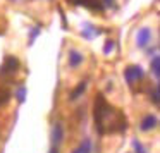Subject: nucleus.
Returning <instances> with one entry per match:
<instances>
[{
  "mask_svg": "<svg viewBox=\"0 0 160 153\" xmlns=\"http://www.w3.org/2000/svg\"><path fill=\"white\" fill-rule=\"evenodd\" d=\"M114 108L107 103L103 95H98L97 100H95V127L98 129L100 134L105 132V126L108 124V119H112L114 115Z\"/></svg>",
  "mask_w": 160,
  "mask_h": 153,
  "instance_id": "nucleus-1",
  "label": "nucleus"
},
{
  "mask_svg": "<svg viewBox=\"0 0 160 153\" xmlns=\"http://www.w3.org/2000/svg\"><path fill=\"white\" fill-rule=\"evenodd\" d=\"M134 40H136V47H138V48H146V47L152 43V40H153V31H152V28H148V26H143V28H139L138 31H136Z\"/></svg>",
  "mask_w": 160,
  "mask_h": 153,
  "instance_id": "nucleus-2",
  "label": "nucleus"
},
{
  "mask_svg": "<svg viewBox=\"0 0 160 153\" xmlns=\"http://www.w3.org/2000/svg\"><path fill=\"white\" fill-rule=\"evenodd\" d=\"M143 76H145V72H143V69L139 66H129L128 69L124 71V77H126L129 86H134L138 81L143 79Z\"/></svg>",
  "mask_w": 160,
  "mask_h": 153,
  "instance_id": "nucleus-3",
  "label": "nucleus"
},
{
  "mask_svg": "<svg viewBox=\"0 0 160 153\" xmlns=\"http://www.w3.org/2000/svg\"><path fill=\"white\" fill-rule=\"evenodd\" d=\"M83 62H84L83 53H81L79 50H76V48H71L69 53H67V66H69L71 69H78Z\"/></svg>",
  "mask_w": 160,
  "mask_h": 153,
  "instance_id": "nucleus-4",
  "label": "nucleus"
},
{
  "mask_svg": "<svg viewBox=\"0 0 160 153\" xmlns=\"http://www.w3.org/2000/svg\"><path fill=\"white\" fill-rule=\"evenodd\" d=\"M157 126H158V119H157V115H153V114H146L145 117L141 119V122H139V129H141L143 132L153 131Z\"/></svg>",
  "mask_w": 160,
  "mask_h": 153,
  "instance_id": "nucleus-5",
  "label": "nucleus"
},
{
  "mask_svg": "<svg viewBox=\"0 0 160 153\" xmlns=\"http://www.w3.org/2000/svg\"><path fill=\"white\" fill-rule=\"evenodd\" d=\"M64 141V126L62 122H55L52 127V146H59Z\"/></svg>",
  "mask_w": 160,
  "mask_h": 153,
  "instance_id": "nucleus-6",
  "label": "nucleus"
},
{
  "mask_svg": "<svg viewBox=\"0 0 160 153\" xmlns=\"http://www.w3.org/2000/svg\"><path fill=\"white\" fill-rule=\"evenodd\" d=\"M19 67V60L16 59V57H7L4 62V67H2V72H14V71H18Z\"/></svg>",
  "mask_w": 160,
  "mask_h": 153,
  "instance_id": "nucleus-7",
  "label": "nucleus"
},
{
  "mask_svg": "<svg viewBox=\"0 0 160 153\" xmlns=\"http://www.w3.org/2000/svg\"><path fill=\"white\" fill-rule=\"evenodd\" d=\"M86 88H88V83H86V81H83V83H79L76 88H74V91H72V93H71V98H69V100H71V101H76V100H79V98L84 95V91H86Z\"/></svg>",
  "mask_w": 160,
  "mask_h": 153,
  "instance_id": "nucleus-8",
  "label": "nucleus"
},
{
  "mask_svg": "<svg viewBox=\"0 0 160 153\" xmlns=\"http://www.w3.org/2000/svg\"><path fill=\"white\" fill-rule=\"evenodd\" d=\"M152 72H153V76H155V81L158 83V79H160V57L158 55H153V59H152Z\"/></svg>",
  "mask_w": 160,
  "mask_h": 153,
  "instance_id": "nucleus-9",
  "label": "nucleus"
},
{
  "mask_svg": "<svg viewBox=\"0 0 160 153\" xmlns=\"http://www.w3.org/2000/svg\"><path fill=\"white\" fill-rule=\"evenodd\" d=\"M91 150H93V148H91V139L90 138H84L83 143L79 145V148H76L72 153H91Z\"/></svg>",
  "mask_w": 160,
  "mask_h": 153,
  "instance_id": "nucleus-10",
  "label": "nucleus"
},
{
  "mask_svg": "<svg viewBox=\"0 0 160 153\" xmlns=\"http://www.w3.org/2000/svg\"><path fill=\"white\" fill-rule=\"evenodd\" d=\"M95 35H98V29H93V26L88 24L86 28H84V31H83V36L84 38H91V36H95Z\"/></svg>",
  "mask_w": 160,
  "mask_h": 153,
  "instance_id": "nucleus-11",
  "label": "nucleus"
},
{
  "mask_svg": "<svg viewBox=\"0 0 160 153\" xmlns=\"http://www.w3.org/2000/svg\"><path fill=\"white\" fill-rule=\"evenodd\" d=\"M152 100L155 105H158V83L155 84V88H153V93H152Z\"/></svg>",
  "mask_w": 160,
  "mask_h": 153,
  "instance_id": "nucleus-12",
  "label": "nucleus"
},
{
  "mask_svg": "<svg viewBox=\"0 0 160 153\" xmlns=\"http://www.w3.org/2000/svg\"><path fill=\"white\" fill-rule=\"evenodd\" d=\"M134 150H136V153H146V150L141 146L139 141H134Z\"/></svg>",
  "mask_w": 160,
  "mask_h": 153,
  "instance_id": "nucleus-13",
  "label": "nucleus"
},
{
  "mask_svg": "<svg viewBox=\"0 0 160 153\" xmlns=\"http://www.w3.org/2000/svg\"><path fill=\"white\" fill-rule=\"evenodd\" d=\"M112 48H114V42H112V40H108V43L105 45V50H103V52L108 53V52H112Z\"/></svg>",
  "mask_w": 160,
  "mask_h": 153,
  "instance_id": "nucleus-14",
  "label": "nucleus"
},
{
  "mask_svg": "<svg viewBox=\"0 0 160 153\" xmlns=\"http://www.w3.org/2000/svg\"><path fill=\"white\" fill-rule=\"evenodd\" d=\"M18 96H19V101H22V100H24V90H21V91H19V93H18Z\"/></svg>",
  "mask_w": 160,
  "mask_h": 153,
  "instance_id": "nucleus-15",
  "label": "nucleus"
},
{
  "mask_svg": "<svg viewBox=\"0 0 160 153\" xmlns=\"http://www.w3.org/2000/svg\"><path fill=\"white\" fill-rule=\"evenodd\" d=\"M103 4L107 5V7H110V5H114V0H103Z\"/></svg>",
  "mask_w": 160,
  "mask_h": 153,
  "instance_id": "nucleus-16",
  "label": "nucleus"
},
{
  "mask_svg": "<svg viewBox=\"0 0 160 153\" xmlns=\"http://www.w3.org/2000/svg\"><path fill=\"white\" fill-rule=\"evenodd\" d=\"M50 153H59V146H52V150H50Z\"/></svg>",
  "mask_w": 160,
  "mask_h": 153,
  "instance_id": "nucleus-17",
  "label": "nucleus"
},
{
  "mask_svg": "<svg viewBox=\"0 0 160 153\" xmlns=\"http://www.w3.org/2000/svg\"><path fill=\"white\" fill-rule=\"evenodd\" d=\"M11 2H18V0H11Z\"/></svg>",
  "mask_w": 160,
  "mask_h": 153,
  "instance_id": "nucleus-18",
  "label": "nucleus"
}]
</instances>
